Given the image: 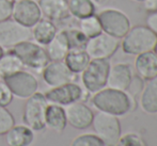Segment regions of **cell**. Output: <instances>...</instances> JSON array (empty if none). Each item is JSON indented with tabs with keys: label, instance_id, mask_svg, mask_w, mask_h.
I'll return each instance as SVG.
<instances>
[{
	"label": "cell",
	"instance_id": "1",
	"mask_svg": "<svg viewBox=\"0 0 157 146\" xmlns=\"http://www.w3.org/2000/svg\"><path fill=\"white\" fill-rule=\"evenodd\" d=\"M92 105L98 111L106 112L112 115H124L128 111L135 109L132 105V97H130L125 91H119L114 88H103L94 93L92 97Z\"/></svg>",
	"mask_w": 157,
	"mask_h": 146
},
{
	"label": "cell",
	"instance_id": "2",
	"mask_svg": "<svg viewBox=\"0 0 157 146\" xmlns=\"http://www.w3.org/2000/svg\"><path fill=\"white\" fill-rule=\"evenodd\" d=\"M157 35L147 26L130 28L122 41V49L125 54L138 56L143 52L153 51Z\"/></svg>",
	"mask_w": 157,
	"mask_h": 146
},
{
	"label": "cell",
	"instance_id": "3",
	"mask_svg": "<svg viewBox=\"0 0 157 146\" xmlns=\"http://www.w3.org/2000/svg\"><path fill=\"white\" fill-rule=\"evenodd\" d=\"M12 52L21 60L24 66L34 70H43V68L49 63V59L43 46L30 39L14 46Z\"/></svg>",
	"mask_w": 157,
	"mask_h": 146
},
{
	"label": "cell",
	"instance_id": "4",
	"mask_svg": "<svg viewBox=\"0 0 157 146\" xmlns=\"http://www.w3.org/2000/svg\"><path fill=\"white\" fill-rule=\"evenodd\" d=\"M47 106L48 101L45 95L42 93L36 92L27 98L23 114L25 125L33 131H42L45 129V112Z\"/></svg>",
	"mask_w": 157,
	"mask_h": 146
},
{
	"label": "cell",
	"instance_id": "5",
	"mask_svg": "<svg viewBox=\"0 0 157 146\" xmlns=\"http://www.w3.org/2000/svg\"><path fill=\"white\" fill-rule=\"evenodd\" d=\"M110 62L108 59H92L81 73L83 87L89 93H96L107 85Z\"/></svg>",
	"mask_w": 157,
	"mask_h": 146
},
{
	"label": "cell",
	"instance_id": "6",
	"mask_svg": "<svg viewBox=\"0 0 157 146\" xmlns=\"http://www.w3.org/2000/svg\"><path fill=\"white\" fill-rule=\"evenodd\" d=\"M92 126L96 136L103 141L105 146H116L119 143L121 138V125L116 115L99 111L94 115Z\"/></svg>",
	"mask_w": 157,
	"mask_h": 146
},
{
	"label": "cell",
	"instance_id": "7",
	"mask_svg": "<svg viewBox=\"0 0 157 146\" xmlns=\"http://www.w3.org/2000/svg\"><path fill=\"white\" fill-rule=\"evenodd\" d=\"M103 32L117 39H123L129 31L130 21L125 13L117 9H105L97 14Z\"/></svg>",
	"mask_w": 157,
	"mask_h": 146
},
{
	"label": "cell",
	"instance_id": "8",
	"mask_svg": "<svg viewBox=\"0 0 157 146\" xmlns=\"http://www.w3.org/2000/svg\"><path fill=\"white\" fill-rule=\"evenodd\" d=\"M2 79L6 87L10 88L13 96L21 99L29 98L37 92L39 88V81L34 75L23 69Z\"/></svg>",
	"mask_w": 157,
	"mask_h": 146
},
{
	"label": "cell",
	"instance_id": "9",
	"mask_svg": "<svg viewBox=\"0 0 157 146\" xmlns=\"http://www.w3.org/2000/svg\"><path fill=\"white\" fill-rule=\"evenodd\" d=\"M120 46V39L105 32L88 39L85 50L90 59H109Z\"/></svg>",
	"mask_w": 157,
	"mask_h": 146
},
{
	"label": "cell",
	"instance_id": "10",
	"mask_svg": "<svg viewBox=\"0 0 157 146\" xmlns=\"http://www.w3.org/2000/svg\"><path fill=\"white\" fill-rule=\"evenodd\" d=\"M31 39V29L21 25L13 18L0 23V46L13 48L17 44Z\"/></svg>",
	"mask_w": 157,
	"mask_h": 146
},
{
	"label": "cell",
	"instance_id": "11",
	"mask_svg": "<svg viewBox=\"0 0 157 146\" xmlns=\"http://www.w3.org/2000/svg\"><path fill=\"white\" fill-rule=\"evenodd\" d=\"M48 103L59 106H67L76 101L86 99V92L77 83L70 82L56 88H52L45 93Z\"/></svg>",
	"mask_w": 157,
	"mask_h": 146
},
{
	"label": "cell",
	"instance_id": "12",
	"mask_svg": "<svg viewBox=\"0 0 157 146\" xmlns=\"http://www.w3.org/2000/svg\"><path fill=\"white\" fill-rule=\"evenodd\" d=\"M42 17L41 9L35 0H19L13 3L11 18L25 27H33Z\"/></svg>",
	"mask_w": 157,
	"mask_h": 146
},
{
	"label": "cell",
	"instance_id": "13",
	"mask_svg": "<svg viewBox=\"0 0 157 146\" xmlns=\"http://www.w3.org/2000/svg\"><path fill=\"white\" fill-rule=\"evenodd\" d=\"M42 76L47 85L56 88L74 82L76 74L66 66L64 61H50L42 70Z\"/></svg>",
	"mask_w": 157,
	"mask_h": 146
},
{
	"label": "cell",
	"instance_id": "14",
	"mask_svg": "<svg viewBox=\"0 0 157 146\" xmlns=\"http://www.w3.org/2000/svg\"><path fill=\"white\" fill-rule=\"evenodd\" d=\"M65 115L67 124L76 129H86L92 125L94 113L92 110L80 101H76L66 106Z\"/></svg>",
	"mask_w": 157,
	"mask_h": 146
},
{
	"label": "cell",
	"instance_id": "15",
	"mask_svg": "<svg viewBox=\"0 0 157 146\" xmlns=\"http://www.w3.org/2000/svg\"><path fill=\"white\" fill-rule=\"evenodd\" d=\"M37 3L44 18L52 21H61L71 16L68 0H39Z\"/></svg>",
	"mask_w": 157,
	"mask_h": 146
},
{
	"label": "cell",
	"instance_id": "16",
	"mask_svg": "<svg viewBox=\"0 0 157 146\" xmlns=\"http://www.w3.org/2000/svg\"><path fill=\"white\" fill-rule=\"evenodd\" d=\"M132 78V69L128 64L118 63L110 65L107 78V85L110 88L126 91Z\"/></svg>",
	"mask_w": 157,
	"mask_h": 146
},
{
	"label": "cell",
	"instance_id": "17",
	"mask_svg": "<svg viewBox=\"0 0 157 146\" xmlns=\"http://www.w3.org/2000/svg\"><path fill=\"white\" fill-rule=\"evenodd\" d=\"M30 29H31V37L34 39L35 43L43 47L48 45L58 32L54 21L43 17Z\"/></svg>",
	"mask_w": 157,
	"mask_h": 146
},
{
	"label": "cell",
	"instance_id": "18",
	"mask_svg": "<svg viewBox=\"0 0 157 146\" xmlns=\"http://www.w3.org/2000/svg\"><path fill=\"white\" fill-rule=\"evenodd\" d=\"M45 50L49 61H63L70 51V44L65 30L58 31L54 39L49 42V44L46 45Z\"/></svg>",
	"mask_w": 157,
	"mask_h": 146
},
{
	"label": "cell",
	"instance_id": "19",
	"mask_svg": "<svg viewBox=\"0 0 157 146\" xmlns=\"http://www.w3.org/2000/svg\"><path fill=\"white\" fill-rule=\"evenodd\" d=\"M135 67L138 76L145 80H150L157 76V56L153 51L143 52L137 56Z\"/></svg>",
	"mask_w": 157,
	"mask_h": 146
},
{
	"label": "cell",
	"instance_id": "20",
	"mask_svg": "<svg viewBox=\"0 0 157 146\" xmlns=\"http://www.w3.org/2000/svg\"><path fill=\"white\" fill-rule=\"evenodd\" d=\"M34 139V131L26 125H14L6 133L9 146H29Z\"/></svg>",
	"mask_w": 157,
	"mask_h": 146
},
{
	"label": "cell",
	"instance_id": "21",
	"mask_svg": "<svg viewBox=\"0 0 157 146\" xmlns=\"http://www.w3.org/2000/svg\"><path fill=\"white\" fill-rule=\"evenodd\" d=\"M45 124L46 127L58 133L65 129L67 121H66L65 110L62 108V106L55 105V103H50L47 106L45 112Z\"/></svg>",
	"mask_w": 157,
	"mask_h": 146
},
{
	"label": "cell",
	"instance_id": "22",
	"mask_svg": "<svg viewBox=\"0 0 157 146\" xmlns=\"http://www.w3.org/2000/svg\"><path fill=\"white\" fill-rule=\"evenodd\" d=\"M140 106L147 113L157 112V76L147 80L140 93Z\"/></svg>",
	"mask_w": 157,
	"mask_h": 146
},
{
	"label": "cell",
	"instance_id": "23",
	"mask_svg": "<svg viewBox=\"0 0 157 146\" xmlns=\"http://www.w3.org/2000/svg\"><path fill=\"white\" fill-rule=\"evenodd\" d=\"M63 61L74 74H80L85 70L91 59L85 49H71Z\"/></svg>",
	"mask_w": 157,
	"mask_h": 146
},
{
	"label": "cell",
	"instance_id": "24",
	"mask_svg": "<svg viewBox=\"0 0 157 146\" xmlns=\"http://www.w3.org/2000/svg\"><path fill=\"white\" fill-rule=\"evenodd\" d=\"M68 11L77 19L95 14V4L92 0H68Z\"/></svg>",
	"mask_w": 157,
	"mask_h": 146
},
{
	"label": "cell",
	"instance_id": "25",
	"mask_svg": "<svg viewBox=\"0 0 157 146\" xmlns=\"http://www.w3.org/2000/svg\"><path fill=\"white\" fill-rule=\"evenodd\" d=\"M23 67L24 65L21 60L12 51L9 54H3V56L0 58V77L1 78H4V77L18 72V70H21Z\"/></svg>",
	"mask_w": 157,
	"mask_h": 146
},
{
	"label": "cell",
	"instance_id": "26",
	"mask_svg": "<svg viewBox=\"0 0 157 146\" xmlns=\"http://www.w3.org/2000/svg\"><path fill=\"white\" fill-rule=\"evenodd\" d=\"M79 29L88 39L94 37L103 32L98 17L95 14L79 19Z\"/></svg>",
	"mask_w": 157,
	"mask_h": 146
},
{
	"label": "cell",
	"instance_id": "27",
	"mask_svg": "<svg viewBox=\"0 0 157 146\" xmlns=\"http://www.w3.org/2000/svg\"><path fill=\"white\" fill-rule=\"evenodd\" d=\"M67 36V41L71 49H85L88 37L80 31L79 28H68L64 29Z\"/></svg>",
	"mask_w": 157,
	"mask_h": 146
},
{
	"label": "cell",
	"instance_id": "28",
	"mask_svg": "<svg viewBox=\"0 0 157 146\" xmlns=\"http://www.w3.org/2000/svg\"><path fill=\"white\" fill-rule=\"evenodd\" d=\"M71 146H105L103 141L96 134H81L75 138Z\"/></svg>",
	"mask_w": 157,
	"mask_h": 146
},
{
	"label": "cell",
	"instance_id": "29",
	"mask_svg": "<svg viewBox=\"0 0 157 146\" xmlns=\"http://www.w3.org/2000/svg\"><path fill=\"white\" fill-rule=\"evenodd\" d=\"M15 125L14 116L6 107L0 106V136L6 134Z\"/></svg>",
	"mask_w": 157,
	"mask_h": 146
},
{
	"label": "cell",
	"instance_id": "30",
	"mask_svg": "<svg viewBox=\"0 0 157 146\" xmlns=\"http://www.w3.org/2000/svg\"><path fill=\"white\" fill-rule=\"evenodd\" d=\"M143 87H144V85H143L142 78H141V77H139V76H132L129 85H128V88H127V90H126V91H128V93H129L128 95L134 98V96L140 94Z\"/></svg>",
	"mask_w": 157,
	"mask_h": 146
},
{
	"label": "cell",
	"instance_id": "31",
	"mask_svg": "<svg viewBox=\"0 0 157 146\" xmlns=\"http://www.w3.org/2000/svg\"><path fill=\"white\" fill-rule=\"evenodd\" d=\"M13 94L4 82H0V106L8 107L13 100Z\"/></svg>",
	"mask_w": 157,
	"mask_h": 146
},
{
	"label": "cell",
	"instance_id": "32",
	"mask_svg": "<svg viewBox=\"0 0 157 146\" xmlns=\"http://www.w3.org/2000/svg\"><path fill=\"white\" fill-rule=\"evenodd\" d=\"M13 2L9 0H0V23L12 17Z\"/></svg>",
	"mask_w": 157,
	"mask_h": 146
},
{
	"label": "cell",
	"instance_id": "33",
	"mask_svg": "<svg viewBox=\"0 0 157 146\" xmlns=\"http://www.w3.org/2000/svg\"><path fill=\"white\" fill-rule=\"evenodd\" d=\"M147 27L157 35V12L149 13V16L147 17Z\"/></svg>",
	"mask_w": 157,
	"mask_h": 146
},
{
	"label": "cell",
	"instance_id": "34",
	"mask_svg": "<svg viewBox=\"0 0 157 146\" xmlns=\"http://www.w3.org/2000/svg\"><path fill=\"white\" fill-rule=\"evenodd\" d=\"M144 8L147 11L151 12H157V0H144L143 1Z\"/></svg>",
	"mask_w": 157,
	"mask_h": 146
},
{
	"label": "cell",
	"instance_id": "35",
	"mask_svg": "<svg viewBox=\"0 0 157 146\" xmlns=\"http://www.w3.org/2000/svg\"><path fill=\"white\" fill-rule=\"evenodd\" d=\"M94 4H104L105 2H107L108 0H92Z\"/></svg>",
	"mask_w": 157,
	"mask_h": 146
},
{
	"label": "cell",
	"instance_id": "36",
	"mask_svg": "<svg viewBox=\"0 0 157 146\" xmlns=\"http://www.w3.org/2000/svg\"><path fill=\"white\" fill-rule=\"evenodd\" d=\"M3 54H4V50H3V48L0 46V58H1L2 56H3Z\"/></svg>",
	"mask_w": 157,
	"mask_h": 146
},
{
	"label": "cell",
	"instance_id": "37",
	"mask_svg": "<svg viewBox=\"0 0 157 146\" xmlns=\"http://www.w3.org/2000/svg\"><path fill=\"white\" fill-rule=\"evenodd\" d=\"M153 52L157 56V42H156V44H155V46H154V49H153Z\"/></svg>",
	"mask_w": 157,
	"mask_h": 146
},
{
	"label": "cell",
	"instance_id": "38",
	"mask_svg": "<svg viewBox=\"0 0 157 146\" xmlns=\"http://www.w3.org/2000/svg\"><path fill=\"white\" fill-rule=\"evenodd\" d=\"M9 1H11V2H13V3H14V2H16V1H19V0H9Z\"/></svg>",
	"mask_w": 157,
	"mask_h": 146
},
{
	"label": "cell",
	"instance_id": "39",
	"mask_svg": "<svg viewBox=\"0 0 157 146\" xmlns=\"http://www.w3.org/2000/svg\"><path fill=\"white\" fill-rule=\"evenodd\" d=\"M134 1H137V2H143L144 0H134Z\"/></svg>",
	"mask_w": 157,
	"mask_h": 146
}]
</instances>
